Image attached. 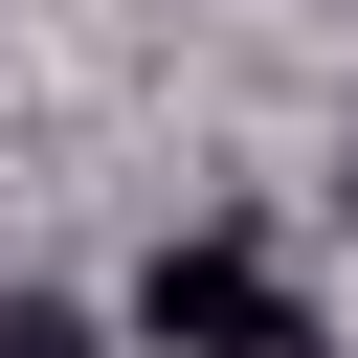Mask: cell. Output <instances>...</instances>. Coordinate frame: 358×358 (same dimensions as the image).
<instances>
[{"mask_svg":"<svg viewBox=\"0 0 358 358\" xmlns=\"http://www.w3.org/2000/svg\"><path fill=\"white\" fill-rule=\"evenodd\" d=\"M134 336H157V358H336V336H313V291H291L246 224H179V246L134 268Z\"/></svg>","mask_w":358,"mask_h":358,"instance_id":"cell-1","label":"cell"},{"mask_svg":"<svg viewBox=\"0 0 358 358\" xmlns=\"http://www.w3.org/2000/svg\"><path fill=\"white\" fill-rule=\"evenodd\" d=\"M0 358H112V336H67V313H0Z\"/></svg>","mask_w":358,"mask_h":358,"instance_id":"cell-2","label":"cell"}]
</instances>
